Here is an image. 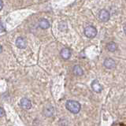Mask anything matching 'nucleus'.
Here are the masks:
<instances>
[{"instance_id": "nucleus-6", "label": "nucleus", "mask_w": 126, "mask_h": 126, "mask_svg": "<svg viewBox=\"0 0 126 126\" xmlns=\"http://www.w3.org/2000/svg\"><path fill=\"white\" fill-rule=\"evenodd\" d=\"M16 46L19 49H25L27 47V42L25 38L23 37H18L16 39Z\"/></svg>"}, {"instance_id": "nucleus-1", "label": "nucleus", "mask_w": 126, "mask_h": 126, "mask_svg": "<svg viewBox=\"0 0 126 126\" xmlns=\"http://www.w3.org/2000/svg\"><path fill=\"white\" fill-rule=\"evenodd\" d=\"M65 107L69 110V112L73 113H78L80 111L81 106L78 102L74 101V100H69L66 102L65 103Z\"/></svg>"}, {"instance_id": "nucleus-8", "label": "nucleus", "mask_w": 126, "mask_h": 126, "mask_svg": "<svg viewBox=\"0 0 126 126\" xmlns=\"http://www.w3.org/2000/svg\"><path fill=\"white\" fill-rule=\"evenodd\" d=\"M92 88L93 91L96 93H100L102 91V86L100 84V83L98 82V80H94L92 83Z\"/></svg>"}, {"instance_id": "nucleus-2", "label": "nucleus", "mask_w": 126, "mask_h": 126, "mask_svg": "<svg viewBox=\"0 0 126 126\" xmlns=\"http://www.w3.org/2000/svg\"><path fill=\"white\" fill-rule=\"evenodd\" d=\"M84 35L90 39L95 37V35H97V29L92 25L87 26L84 29Z\"/></svg>"}, {"instance_id": "nucleus-14", "label": "nucleus", "mask_w": 126, "mask_h": 126, "mask_svg": "<svg viewBox=\"0 0 126 126\" xmlns=\"http://www.w3.org/2000/svg\"><path fill=\"white\" fill-rule=\"evenodd\" d=\"M2 7H3V2L2 0H0V10H2Z\"/></svg>"}, {"instance_id": "nucleus-7", "label": "nucleus", "mask_w": 126, "mask_h": 126, "mask_svg": "<svg viewBox=\"0 0 126 126\" xmlns=\"http://www.w3.org/2000/svg\"><path fill=\"white\" fill-rule=\"evenodd\" d=\"M60 54H61V57L64 59V60H68V59L70 58L72 54H71L70 49H69L68 47H64V48L62 49Z\"/></svg>"}, {"instance_id": "nucleus-3", "label": "nucleus", "mask_w": 126, "mask_h": 126, "mask_svg": "<svg viewBox=\"0 0 126 126\" xmlns=\"http://www.w3.org/2000/svg\"><path fill=\"white\" fill-rule=\"evenodd\" d=\"M98 18L102 22H106L110 19V13L106 10H101L98 14Z\"/></svg>"}, {"instance_id": "nucleus-9", "label": "nucleus", "mask_w": 126, "mask_h": 126, "mask_svg": "<svg viewBox=\"0 0 126 126\" xmlns=\"http://www.w3.org/2000/svg\"><path fill=\"white\" fill-rule=\"evenodd\" d=\"M43 113H44V115L46 117H52L54 114V108L51 106H46L44 110H43Z\"/></svg>"}, {"instance_id": "nucleus-4", "label": "nucleus", "mask_w": 126, "mask_h": 126, "mask_svg": "<svg viewBox=\"0 0 126 126\" xmlns=\"http://www.w3.org/2000/svg\"><path fill=\"white\" fill-rule=\"evenodd\" d=\"M20 106L24 110H29L32 107V102L27 98H23L20 101Z\"/></svg>"}, {"instance_id": "nucleus-13", "label": "nucleus", "mask_w": 126, "mask_h": 126, "mask_svg": "<svg viewBox=\"0 0 126 126\" xmlns=\"http://www.w3.org/2000/svg\"><path fill=\"white\" fill-rule=\"evenodd\" d=\"M5 116V110L3 108L0 107V117H2Z\"/></svg>"}, {"instance_id": "nucleus-12", "label": "nucleus", "mask_w": 126, "mask_h": 126, "mask_svg": "<svg viewBox=\"0 0 126 126\" xmlns=\"http://www.w3.org/2000/svg\"><path fill=\"white\" fill-rule=\"evenodd\" d=\"M107 49L110 52H114L117 49V46L114 42H110L107 43Z\"/></svg>"}, {"instance_id": "nucleus-15", "label": "nucleus", "mask_w": 126, "mask_h": 126, "mask_svg": "<svg viewBox=\"0 0 126 126\" xmlns=\"http://www.w3.org/2000/svg\"><path fill=\"white\" fill-rule=\"evenodd\" d=\"M2 51V47L1 45H0V53H1Z\"/></svg>"}, {"instance_id": "nucleus-10", "label": "nucleus", "mask_w": 126, "mask_h": 126, "mask_svg": "<svg viewBox=\"0 0 126 126\" xmlns=\"http://www.w3.org/2000/svg\"><path fill=\"white\" fill-rule=\"evenodd\" d=\"M39 26L42 29H47L50 28V23L47 19L42 18L39 21Z\"/></svg>"}, {"instance_id": "nucleus-5", "label": "nucleus", "mask_w": 126, "mask_h": 126, "mask_svg": "<svg viewBox=\"0 0 126 126\" xmlns=\"http://www.w3.org/2000/svg\"><path fill=\"white\" fill-rule=\"evenodd\" d=\"M103 65H104V66L106 67V69H111L115 68L116 63H115V61H114L113 59L108 58L105 59V61L103 62Z\"/></svg>"}, {"instance_id": "nucleus-11", "label": "nucleus", "mask_w": 126, "mask_h": 126, "mask_svg": "<svg viewBox=\"0 0 126 126\" xmlns=\"http://www.w3.org/2000/svg\"><path fill=\"white\" fill-rule=\"evenodd\" d=\"M73 74L75 76H77V77H80L82 76L83 74H84V71H83V69L80 65H75L73 69Z\"/></svg>"}]
</instances>
